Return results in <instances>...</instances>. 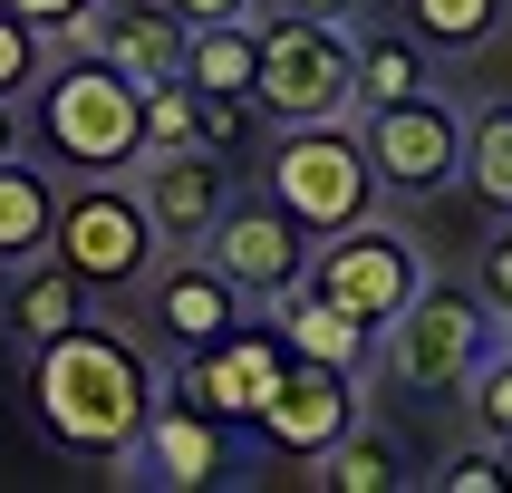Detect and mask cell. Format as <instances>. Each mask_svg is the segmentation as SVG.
<instances>
[{"instance_id":"6da1fadb","label":"cell","mask_w":512,"mask_h":493,"mask_svg":"<svg viewBox=\"0 0 512 493\" xmlns=\"http://www.w3.org/2000/svg\"><path fill=\"white\" fill-rule=\"evenodd\" d=\"M155 397H165V368L107 319H78L29 348V426L78 464H116Z\"/></svg>"},{"instance_id":"7a4b0ae2","label":"cell","mask_w":512,"mask_h":493,"mask_svg":"<svg viewBox=\"0 0 512 493\" xmlns=\"http://www.w3.org/2000/svg\"><path fill=\"white\" fill-rule=\"evenodd\" d=\"M29 126L49 145L58 174H136L145 155V87L116 78L97 49L58 58L49 78L29 87Z\"/></svg>"},{"instance_id":"3957f363","label":"cell","mask_w":512,"mask_h":493,"mask_svg":"<svg viewBox=\"0 0 512 493\" xmlns=\"http://www.w3.org/2000/svg\"><path fill=\"white\" fill-rule=\"evenodd\" d=\"M261 68H252V107L271 126H319V116H358V29L348 20H310L261 0Z\"/></svg>"},{"instance_id":"277c9868","label":"cell","mask_w":512,"mask_h":493,"mask_svg":"<svg viewBox=\"0 0 512 493\" xmlns=\"http://www.w3.org/2000/svg\"><path fill=\"white\" fill-rule=\"evenodd\" d=\"M261 194L281 203V213L310 232V242H329V232L368 223L387 184H377V165H368L358 116H319V126H281L271 165H261Z\"/></svg>"},{"instance_id":"5b68a950","label":"cell","mask_w":512,"mask_h":493,"mask_svg":"<svg viewBox=\"0 0 512 493\" xmlns=\"http://www.w3.org/2000/svg\"><path fill=\"white\" fill-rule=\"evenodd\" d=\"M512 319L493 310L474 281H435L406 300L387 329H377V368L397 377V387H416V397H464V377L484 368V348L503 339Z\"/></svg>"},{"instance_id":"8992f818","label":"cell","mask_w":512,"mask_h":493,"mask_svg":"<svg viewBox=\"0 0 512 493\" xmlns=\"http://www.w3.org/2000/svg\"><path fill=\"white\" fill-rule=\"evenodd\" d=\"M49 252L68 261L97 300H116V290H145V271L165 261V232H155V213H145L136 174H68V184H58Z\"/></svg>"},{"instance_id":"52a82bcc","label":"cell","mask_w":512,"mask_h":493,"mask_svg":"<svg viewBox=\"0 0 512 493\" xmlns=\"http://www.w3.org/2000/svg\"><path fill=\"white\" fill-rule=\"evenodd\" d=\"M310 290H329L339 310H358L368 329H387V319L426 290V252H416V232H397V223L368 213V223L310 242Z\"/></svg>"},{"instance_id":"ba28073f","label":"cell","mask_w":512,"mask_h":493,"mask_svg":"<svg viewBox=\"0 0 512 493\" xmlns=\"http://www.w3.org/2000/svg\"><path fill=\"white\" fill-rule=\"evenodd\" d=\"M358 136H368V165H377L387 194H445L464 174V107H445L435 87L358 107Z\"/></svg>"},{"instance_id":"9c48e42d","label":"cell","mask_w":512,"mask_h":493,"mask_svg":"<svg viewBox=\"0 0 512 493\" xmlns=\"http://www.w3.org/2000/svg\"><path fill=\"white\" fill-rule=\"evenodd\" d=\"M194 252L213 261V271H223V281L242 290L252 310H271V300H281L290 281H310V232L290 223V213H281L271 194H232L223 213H213V232L194 242Z\"/></svg>"},{"instance_id":"30bf717a","label":"cell","mask_w":512,"mask_h":493,"mask_svg":"<svg viewBox=\"0 0 512 493\" xmlns=\"http://www.w3.org/2000/svg\"><path fill=\"white\" fill-rule=\"evenodd\" d=\"M116 484H155V493H194V484H223L232 474V445H223V416H203L184 387H165V397L145 406L136 445L107 464Z\"/></svg>"},{"instance_id":"8fae6325","label":"cell","mask_w":512,"mask_h":493,"mask_svg":"<svg viewBox=\"0 0 512 493\" xmlns=\"http://www.w3.org/2000/svg\"><path fill=\"white\" fill-rule=\"evenodd\" d=\"M281 368H290L281 329H271V319H242V329H223L213 348H194L174 387H184L203 416H223V426H252V416H261V397L281 387Z\"/></svg>"},{"instance_id":"7c38bea8","label":"cell","mask_w":512,"mask_h":493,"mask_svg":"<svg viewBox=\"0 0 512 493\" xmlns=\"http://www.w3.org/2000/svg\"><path fill=\"white\" fill-rule=\"evenodd\" d=\"M358 426V377L348 368H319V358H290L281 368V387L261 397V416H252V435L271 445V455H290V464H310L329 435H348Z\"/></svg>"},{"instance_id":"4fadbf2b","label":"cell","mask_w":512,"mask_h":493,"mask_svg":"<svg viewBox=\"0 0 512 493\" xmlns=\"http://www.w3.org/2000/svg\"><path fill=\"white\" fill-rule=\"evenodd\" d=\"M145 319H155V339H165L174 358H194V348H213L223 329H242L252 300H242L203 252H184V261H155V271H145Z\"/></svg>"},{"instance_id":"5bb4252c","label":"cell","mask_w":512,"mask_h":493,"mask_svg":"<svg viewBox=\"0 0 512 493\" xmlns=\"http://www.w3.org/2000/svg\"><path fill=\"white\" fill-rule=\"evenodd\" d=\"M136 194H145V213H155V232L194 252L203 232H213V213L232 203V165L213 155V145H184V155H136Z\"/></svg>"},{"instance_id":"9a60e30c","label":"cell","mask_w":512,"mask_h":493,"mask_svg":"<svg viewBox=\"0 0 512 493\" xmlns=\"http://www.w3.org/2000/svg\"><path fill=\"white\" fill-rule=\"evenodd\" d=\"M184 39H194V20H174L165 0H107L78 49H97L116 78L155 87V78H184Z\"/></svg>"},{"instance_id":"2e32d148","label":"cell","mask_w":512,"mask_h":493,"mask_svg":"<svg viewBox=\"0 0 512 493\" xmlns=\"http://www.w3.org/2000/svg\"><path fill=\"white\" fill-rule=\"evenodd\" d=\"M271 329H281L290 358H319V368H348V377L377 368V329L358 310H339L329 290H310V281H290L281 300H271Z\"/></svg>"},{"instance_id":"e0dca14e","label":"cell","mask_w":512,"mask_h":493,"mask_svg":"<svg viewBox=\"0 0 512 493\" xmlns=\"http://www.w3.org/2000/svg\"><path fill=\"white\" fill-rule=\"evenodd\" d=\"M78 319H97V290H87L58 252H29L20 281H10V339L39 348V339H58V329H78Z\"/></svg>"},{"instance_id":"ac0fdd59","label":"cell","mask_w":512,"mask_h":493,"mask_svg":"<svg viewBox=\"0 0 512 493\" xmlns=\"http://www.w3.org/2000/svg\"><path fill=\"white\" fill-rule=\"evenodd\" d=\"M49 232H58V174L29 155H0V261L20 271L29 252H49Z\"/></svg>"},{"instance_id":"d6986e66","label":"cell","mask_w":512,"mask_h":493,"mask_svg":"<svg viewBox=\"0 0 512 493\" xmlns=\"http://www.w3.org/2000/svg\"><path fill=\"white\" fill-rule=\"evenodd\" d=\"M252 68H261L252 20H194V39H184V87L194 97H252Z\"/></svg>"},{"instance_id":"ffe728a7","label":"cell","mask_w":512,"mask_h":493,"mask_svg":"<svg viewBox=\"0 0 512 493\" xmlns=\"http://www.w3.org/2000/svg\"><path fill=\"white\" fill-rule=\"evenodd\" d=\"M310 484L319 493H397L406 484V455L377 426H348V435H329V445L310 455Z\"/></svg>"},{"instance_id":"44dd1931","label":"cell","mask_w":512,"mask_h":493,"mask_svg":"<svg viewBox=\"0 0 512 493\" xmlns=\"http://www.w3.org/2000/svg\"><path fill=\"white\" fill-rule=\"evenodd\" d=\"M426 58H435V49L416 39V29H358V107H387V97L435 87Z\"/></svg>"},{"instance_id":"7402d4cb","label":"cell","mask_w":512,"mask_h":493,"mask_svg":"<svg viewBox=\"0 0 512 493\" xmlns=\"http://www.w3.org/2000/svg\"><path fill=\"white\" fill-rule=\"evenodd\" d=\"M464 194L484 203V213H512V97L484 116H464Z\"/></svg>"},{"instance_id":"603a6c76","label":"cell","mask_w":512,"mask_h":493,"mask_svg":"<svg viewBox=\"0 0 512 493\" xmlns=\"http://www.w3.org/2000/svg\"><path fill=\"white\" fill-rule=\"evenodd\" d=\"M397 20L426 39V49H445V58H464V49H484L493 29L512 20V0H397Z\"/></svg>"},{"instance_id":"cb8c5ba5","label":"cell","mask_w":512,"mask_h":493,"mask_svg":"<svg viewBox=\"0 0 512 493\" xmlns=\"http://www.w3.org/2000/svg\"><path fill=\"white\" fill-rule=\"evenodd\" d=\"M184 145H203V97L184 78H155L145 87V155H184Z\"/></svg>"},{"instance_id":"d4e9b609","label":"cell","mask_w":512,"mask_h":493,"mask_svg":"<svg viewBox=\"0 0 512 493\" xmlns=\"http://www.w3.org/2000/svg\"><path fill=\"white\" fill-rule=\"evenodd\" d=\"M464 416H474V435H493V445L512 435V329L484 348V368L464 377Z\"/></svg>"},{"instance_id":"484cf974","label":"cell","mask_w":512,"mask_h":493,"mask_svg":"<svg viewBox=\"0 0 512 493\" xmlns=\"http://www.w3.org/2000/svg\"><path fill=\"white\" fill-rule=\"evenodd\" d=\"M49 78V29H29L10 0H0V97H29Z\"/></svg>"},{"instance_id":"4316f807","label":"cell","mask_w":512,"mask_h":493,"mask_svg":"<svg viewBox=\"0 0 512 493\" xmlns=\"http://www.w3.org/2000/svg\"><path fill=\"white\" fill-rule=\"evenodd\" d=\"M435 493H503V455H493V435H474V445H455V455L426 474Z\"/></svg>"},{"instance_id":"83f0119b","label":"cell","mask_w":512,"mask_h":493,"mask_svg":"<svg viewBox=\"0 0 512 493\" xmlns=\"http://www.w3.org/2000/svg\"><path fill=\"white\" fill-rule=\"evenodd\" d=\"M10 10H20L29 29H49L58 49H78V39H87V20H97L107 0H10Z\"/></svg>"},{"instance_id":"f1b7e54d","label":"cell","mask_w":512,"mask_h":493,"mask_svg":"<svg viewBox=\"0 0 512 493\" xmlns=\"http://www.w3.org/2000/svg\"><path fill=\"white\" fill-rule=\"evenodd\" d=\"M474 290H484L493 310L512 319V213H503V232H493L484 252H474Z\"/></svg>"},{"instance_id":"f546056e","label":"cell","mask_w":512,"mask_h":493,"mask_svg":"<svg viewBox=\"0 0 512 493\" xmlns=\"http://www.w3.org/2000/svg\"><path fill=\"white\" fill-rule=\"evenodd\" d=\"M252 97H203V145H213V155H232V145L252 136Z\"/></svg>"},{"instance_id":"4dcf8cb0","label":"cell","mask_w":512,"mask_h":493,"mask_svg":"<svg viewBox=\"0 0 512 493\" xmlns=\"http://www.w3.org/2000/svg\"><path fill=\"white\" fill-rule=\"evenodd\" d=\"M174 20H252L261 0H165Z\"/></svg>"},{"instance_id":"1f68e13d","label":"cell","mask_w":512,"mask_h":493,"mask_svg":"<svg viewBox=\"0 0 512 493\" xmlns=\"http://www.w3.org/2000/svg\"><path fill=\"white\" fill-rule=\"evenodd\" d=\"M281 10H310V20H348V29H358V10H368V0H281Z\"/></svg>"},{"instance_id":"d6a6232c","label":"cell","mask_w":512,"mask_h":493,"mask_svg":"<svg viewBox=\"0 0 512 493\" xmlns=\"http://www.w3.org/2000/svg\"><path fill=\"white\" fill-rule=\"evenodd\" d=\"M20 145H29L20 136V97H0V155H20Z\"/></svg>"},{"instance_id":"836d02e7","label":"cell","mask_w":512,"mask_h":493,"mask_svg":"<svg viewBox=\"0 0 512 493\" xmlns=\"http://www.w3.org/2000/svg\"><path fill=\"white\" fill-rule=\"evenodd\" d=\"M493 455H503V493H512V435H503V445H493Z\"/></svg>"}]
</instances>
